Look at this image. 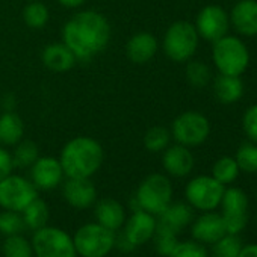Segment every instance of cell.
I'll return each instance as SVG.
<instances>
[{"instance_id": "obj_6", "label": "cell", "mask_w": 257, "mask_h": 257, "mask_svg": "<svg viewBox=\"0 0 257 257\" xmlns=\"http://www.w3.org/2000/svg\"><path fill=\"white\" fill-rule=\"evenodd\" d=\"M170 132L174 143L195 149L207 141L210 135V121L198 110H185L173 119Z\"/></svg>"}, {"instance_id": "obj_41", "label": "cell", "mask_w": 257, "mask_h": 257, "mask_svg": "<svg viewBox=\"0 0 257 257\" xmlns=\"http://www.w3.org/2000/svg\"><path fill=\"white\" fill-rule=\"evenodd\" d=\"M56 2L67 10H79L86 4V0H56Z\"/></svg>"}, {"instance_id": "obj_39", "label": "cell", "mask_w": 257, "mask_h": 257, "mask_svg": "<svg viewBox=\"0 0 257 257\" xmlns=\"http://www.w3.org/2000/svg\"><path fill=\"white\" fill-rule=\"evenodd\" d=\"M118 249L119 252H122V254H128V252H132L137 246L128 240L122 233H116V236H115V245H113V249Z\"/></svg>"}, {"instance_id": "obj_13", "label": "cell", "mask_w": 257, "mask_h": 257, "mask_svg": "<svg viewBox=\"0 0 257 257\" xmlns=\"http://www.w3.org/2000/svg\"><path fill=\"white\" fill-rule=\"evenodd\" d=\"M29 179L38 191H53L62 185L65 174L62 165L55 156H40L29 168Z\"/></svg>"}, {"instance_id": "obj_2", "label": "cell", "mask_w": 257, "mask_h": 257, "mask_svg": "<svg viewBox=\"0 0 257 257\" xmlns=\"http://www.w3.org/2000/svg\"><path fill=\"white\" fill-rule=\"evenodd\" d=\"M58 159L65 177L91 179L100 171L104 162V150L95 138L80 135L62 146Z\"/></svg>"}, {"instance_id": "obj_22", "label": "cell", "mask_w": 257, "mask_h": 257, "mask_svg": "<svg viewBox=\"0 0 257 257\" xmlns=\"http://www.w3.org/2000/svg\"><path fill=\"white\" fill-rule=\"evenodd\" d=\"M158 218V225L165 227L177 234L183 231L194 221V209L183 201L171 203Z\"/></svg>"}, {"instance_id": "obj_18", "label": "cell", "mask_w": 257, "mask_h": 257, "mask_svg": "<svg viewBox=\"0 0 257 257\" xmlns=\"http://www.w3.org/2000/svg\"><path fill=\"white\" fill-rule=\"evenodd\" d=\"M224 234H225V227H224L222 216L215 210L203 212L191 222L192 239L203 245H212Z\"/></svg>"}, {"instance_id": "obj_8", "label": "cell", "mask_w": 257, "mask_h": 257, "mask_svg": "<svg viewBox=\"0 0 257 257\" xmlns=\"http://www.w3.org/2000/svg\"><path fill=\"white\" fill-rule=\"evenodd\" d=\"M31 243L34 257H77L73 236L59 227L46 225L35 230Z\"/></svg>"}, {"instance_id": "obj_27", "label": "cell", "mask_w": 257, "mask_h": 257, "mask_svg": "<svg viewBox=\"0 0 257 257\" xmlns=\"http://www.w3.org/2000/svg\"><path fill=\"white\" fill-rule=\"evenodd\" d=\"M11 155H13L14 167L19 170H29L35 164V161L41 156L38 144L31 140H22L19 144H16Z\"/></svg>"}, {"instance_id": "obj_45", "label": "cell", "mask_w": 257, "mask_h": 257, "mask_svg": "<svg viewBox=\"0 0 257 257\" xmlns=\"http://www.w3.org/2000/svg\"><path fill=\"white\" fill-rule=\"evenodd\" d=\"M0 146H2V143H0Z\"/></svg>"}, {"instance_id": "obj_4", "label": "cell", "mask_w": 257, "mask_h": 257, "mask_svg": "<svg viewBox=\"0 0 257 257\" xmlns=\"http://www.w3.org/2000/svg\"><path fill=\"white\" fill-rule=\"evenodd\" d=\"M200 37L194 23L188 20H177L171 23L162 37V52L176 64H186L198 50Z\"/></svg>"}, {"instance_id": "obj_40", "label": "cell", "mask_w": 257, "mask_h": 257, "mask_svg": "<svg viewBox=\"0 0 257 257\" xmlns=\"http://www.w3.org/2000/svg\"><path fill=\"white\" fill-rule=\"evenodd\" d=\"M0 104H2L4 110H16V104H17L16 95H14V94H7V95H4V98L0 100Z\"/></svg>"}, {"instance_id": "obj_5", "label": "cell", "mask_w": 257, "mask_h": 257, "mask_svg": "<svg viewBox=\"0 0 257 257\" xmlns=\"http://www.w3.org/2000/svg\"><path fill=\"white\" fill-rule=\"evenodd\" d=\"M212 61L219 74L242 76L249 67L251 56L240 38L225 35L212 44Z\"/></svg>"}, {"instance_id": "obj_29", "label": "cell", "mask_w": 257, "mask_h": 257, "mask_svg": "<svg viewBox=\"0 0 257 257\" xmlns=\"http://www.w3.org/2000/svg\"><path fill=\"white\" fill-rule=\"evenodd\" d=\"M173 141L171 132L168 127L164 125H153L147 128V132L144 134L143 144L147 152L150 153H162Z\"/></svg>"}, {"instance_id": "obj_33", "label": "cell", "mask_w": 257, "mask_h": 257, "mask_svg": "<svg viewBox=\"0 0 257 257\" xmlns=\"http://www.w3.org/2000/svg\"><path fill=\"white\" fill-rule=\"evenodd\" d=\"M234 159H236L240 171L248 173V174L257 173V144H254L251 141L243 143L236 150Z\"/></svg>"}, {"instance_id": "obj_7", "label": "cell", "mask_w": 257, "mask_h": 257, "mask_svg": "<svg viewBox=\"0 0 257 257\" xmlns=\"http://www.w3.org/2000/svg\"><path fill=\"white\" fill-rule=\"evenodd\" d=\"M115 236V231L94 221L80 225L73 236V242L80 257H106L113 249Z\"/></svg>"}, {"instance_id": "obj_17", "label": "cell", "mask_w": 257, "mask_h": 257, "mask_svg": "<svg viewBox=\"0 0 257 257\" xmlns=\"http://www.w3.org/2000/svg\"><path fill=\"white\" fill-rule=\"evenodd\" d=\"M159 52V40L155 34L141 31L134 34L125 43V56L135 65L150 62Z\"/></svg>"}, {"instance_id": "obj_3", "label": "cell", "mask_w": 257, "mask_h": 257, "mask_svg": "<svg viewBox=\"0 0 257 257\" xmlns=\"http://www.w3.org/2000/svg\"><path fill=\"white\" fill-rule=\"evenodd\" d=\"M173 183L167 174L152 173L138 185L131 200L132 210L143 209L155 216L161 215L173 203Z\"/></svg>"}, {"instance_id": "obj_36", "label": "cell", "mask_w": 257, "mask_h": 257, "mask_svg": "<svg viewBox=\"0 0 257 257\" xmlns=\"http://www.w3.org/2000/svg\"><path fill=\"white\" fill-rule=\"evenodd\" d=\"M170 257H209V251L206 245L191 239V240H179L171 251Z\"/></svg>"}, {"instance_id": "obj_42", "label": "cell", "mask_w": 257, "mask_h": 257, "mask_svg": "<svg viewBox=\"0 0 257 257\" xmlns=\"http://www.w3.org/2000/svg\"><path fill=\"white\" fill-rule=\"evenodd\" d=\"M237 257H257V243L242 245V249Z\"/></svg>"}, {"instance_id": "obj_24", "label": "cell", "mask_w": 257, "mask_h": 257, "mask_svg": "<svg viewBox=\"0 0 257 257\" xmlns=\"http://www.w3.org/2000/svg\"><path fill=\"white\" fill-rule=\"evenodd\" d=\"M243 82L240 76L218 74L213 80V94L222 104H233L243 95Z\"/></svg>"}, {"instance_id": "obj_19", "label": "cell", "mask_w": 257, "mask_h": 257, "mask_svg": "<svg viewBox=\"0 0 257 257\" xmlns=\"http://www.w3.org/2000/svg\"><path fill=\"white\" fill-rule=\"evenodd\" d=\"M230 28L240 37L257 35V0H239L228 13Z\"/></svg>"}, {"instance_id": "obj_11", "label": "cell", "mask_w": 257, "mask_h": 257, "mask_svg": "<svg viewBox=\"0 0 257 257\" xmlns=\"http://www.w3.org/2000/svg\"><path fill=\"white\" fill-rule=\"evenodd\" d=\"M248 195L237 186L225 188L221 200V216L224 221L225 233L240 234L248 224Z\"/></svg>"}, {"instance_id": "obj_10", "label": "cell", "mask_w": 257, "mask_h": 257, "mask_svg": "<svg viewBox=\"0 0 257 257\" xmlns=\"http://www.w3.org/2000/svg\"><path fill=\"white\" fill-rule=\"evenodd\" d=\"M38 192L29 177L13 173L0 180V207L2 210L22 212L29 203L40 197Z\"/></svg>"}, {"instance_id": "obj_34", "label": "cell", "mask_w": 257, "mask_h": 257, "mask_svg": "<svg viewBox=\"0 0 257 257\" xmlns=\"http://www.w3.org/2000/svg\"><path fill=\"white\" fill-rule=\"evenodd\" d=\"M177 236H179L177 233L156 224V231H155L153 239H152L155 242L156 252L162 257H170L171 251L174 249L176 243L179 242Z\"/></svg>"}, {"instance_id": "obj_32", "label": "cell", "mask_w": 257, "mask_h": 257, "mask_svg": "<svg viewBox=\"0 0 257 257\" xmlns=\"http://www.w3.org/2000/svg\"><path fill=\"white\" fill-rule=\"evenodd\" d=\"M242 240L239 234L225 233L215 243H212V255L213 257H237L242 249Z\"/></svg>"}, {"instance_id": "obj_44", "label": "cell", "mask_w": 257, "mask_h": 257, "mask_svg": "<svg viewBox=\"0 0 257 257\" xmlns=\"http://www.w3.org/2000/svg\"><path fill=\"white\" fill-rule=\"evenodd\" d=\"M255 201H257V197H255Z\"/></svg>"}, {"instance_id": "obj_1", "label": "cell", "mask_w": 257, "mask_h": 257, "mask_svg": "<svg viewBox=\"0 0 257 257\" xmlns=\"http://www.w3.org/2000/svg\"><path fill=\"white\" fill-rule=\"evenodd\" d=\"M61 35L62 43L73 52L77 62H89L107 49L112 28L101 13L82 10L65 22Z\"/></svg>"}, {"instance_id": "obj_25", "label": "cell", "mask_w": 257, "mask_h": 257, "mask_svg": "<svg viewBox=\"0 0 257 257\" xmlns=\"http://www.w3.org/2000/svg\"><path fill=\"white\" fill-rule=\"evenodd\" d=\"M20 213L23 216L26 230L35 231V230H40V228L49 225L50 209H49V204L40 197H37L32 203H29Z\"/></svg>"}, {"instance_id": "obj_35", "label": "cell", "mask_w": 257, "mask_h": 257, "mask_svg": "<svg viewBox=\"0 0 257 257\" xmlns=\"http://www.w3.org/2000/svg\"><path fill=\"white\" fill-rule=\"evenodd\" d=\"M26 231V225L20 212L14 210H2L0 212V233L5 236L23 234Z\"/></svg>"}, {"instance_id": "obj_9", "label": "cell", "mask_w": 257, "mask_h": 257, "mask_svg": "<svg viewBox=\"0 0 257 257\" xmlns=\"http://www.w3.org/2000/svg\"><path fill=\"white\" fill-rule=\"evenodd\" d=\"M225 186L212 176H195L185 186V200L194 209L200 212L216 210L221 204Z\"/></svg>"}, {"instance_id": "obj_16", "label": "cell", "mask_w": 257, "mask_h": 257, "mask_svg": "<svg viewBox=\"0 0 257 257\" xmlns=\"http://www.w3.org/2000/svg\"><path fill=\"white\" fill-rule=\"evenodd\" d=\"M62 197L68 206L77 210L89 209L98 200L97 188L91 179H70L65 177L62 182Z\"/></svg>"}, {"instance_id": "obj_12", "label": "cell", "mask_w": 257, "mask_h": 257, "mask_svg": "<svg viewBox=\"0 0 257 257\" xmlns=\"http://www.w3.org/2000/svg\"><path fill=\"white\" fill-rule=\"evenodd\" d=\"M194 26L198 32L200 40L213 44L215 41L228 35L230 16L219 5H206L198 11Z\"/></svg>"}, {"instance_id": "obj_31", "label": "cell", "mask_w": 257, "mask_h": 257, "mask_svg": "<svg viewBox=\"0 0 257 257\" xmlns=\"http://www.w3.org/2000/svg\"><path fill=\"white\" fill-rule=\"evenodd\" d=\"M0 249L4 257H34L32 243L23 234L5 236Z\"/></svg>"}, {"instance_id": "obj_30", "label": "cell", "mask_w": 257, "mask_h": 257, "mask_svg": "<svg viewBox=\"0 0 257 257\" xmlns=\"http://www.w3.org/2000/svg\"><path fill=\"white\" fill-rule=\"evenodd\" d=\"M239 167L234 158L231 156H222L219 159H216V162L212 167V177L216 179L219 183H222L224 186L231 185L237 177H239Z\"/></svg>"}, {"instance_id": "obj_38", "label": "cell", "mask_w": 257, "mask_h": 257, "mask_svg": "<svg viewBox=\"0 0 257 257\" xmlns=\"http://www.w3.org/2000/svg\"><path fill=\"white\" fill-rule=\"evenodd\" d=\"M14 170H16V167H14L11 152L0 146V180H4L5 177L13 174Z\"/></svg>"}, {"instance_id": "obj_14", "label": "cell", "mask_w": 257, "mask_h": 257, "mask_svg": "<svg viewBox=\"0 0 257 257\" xmlns=\"http://www.w3.org/2000/svg\"><path fill=\"white\" fill-rule=\"evenodd\" d=\"M162 168L168 177L183 179L188 177L194 167H195V158L189 147H185L182 144H170L162 152Z\"/></svg>"}, {"instance_id": "obj_28", "label": "cell", "mask_w": 257, "mask_h": 257, "mask_svg": "<svg viewBox=\"0 0 257 257\" xmlns=\"http://www.w3.org/2000/svg\"><path fill=\"white\" fill-rule=\"evenodd\" d=\"M185 77L186 82L197 89L207 86L212 82V70L210 67L200 59H189L185 67Z\"/></svg>"}, {"instance_id": "obj_43", "label": "cell", "mask_w": 257, "mask_h": 257, "mask_svg": "<svg viewBox=\"0 0 257 257\" xmlns=\"http://www.w3.org/2000/svg\"><path fill=\"white\" fill-rule=\"evenodd\" d=\"M26 2H32V0H26Z\"/></svg>"}, {"instance_id": "obj_37", "label": "cell", "mask_w": 257, "mask_h": 257, "mask_svg": "<svg viewBox=\"0 0 257 257\" xmlns=\"http://www.w3.org/2000/svg\"><path fill=\"white\" fill-rule=\"evenodd\" d=\"M242 128L248 141L257 144V103L245 109L242 116Z\"/></svg>"}, {"instance_id": "obj_23", "label": "cell", "mask_w": 257, "mask_h": 257, "mask_svg": "<svg viewBox=\"0 0 257 257\" xmlns=\"http://www.w3.org/2000/svg\"><path fill=\"white\" fill-rule=\"evenodd\" d=\"M25 121L16 110H4L0 113V143L2 146L14 147L25 140Z\"/></svg>"}, {"instance_id": "obj_20", "label": "cell", "mask_w": 257, "mask_h": 257, "mask_svg": "<svg viewBox=\"0 0 257 257\" xmlns=\"http://www.w3.org/2000/svg\"><path fill=\"white\" fill-rule=\"evenodd\" d=\"M94 218L95 222L116 233L122 228L127 213H125V207L118 200L106 197L95 201Z\"/></svg>"}, {"instance_id": "obj_21", "label": "cell", "mask_w": 257, "mask_h": 257, "mask_svg": "<svg viewBox=\"0 0 257 257\" xmlns=\"http://www.w3.org/2000/svg\"><path fill=\"white\" fill-rule=\"evenodd\" d=\"M41 62L47 70L53 73H67L76 67L77 59L73 55V52L62 41H59L47 44L43 49Z\"/></svg>"}, {"instance_id": "obj_26", "label": "cell", "mask_w": 257, "mask_h": 257, "mask_svg": "<svg viewBox=\"0 0 257 257\" xmlns=\"http://www.w3.org/2000/svg\"><path fill=\"white\" fill-rule=\"evenodd\" d=\"M22 17L29 29L41 31L50 22V10L41 0H32V2H28L25 5L22 11Z\"/></svg>"}, {"instance_id": "obj_15", "label": "cell", "mask_w": 257, "mask_h": 257, "mask_svg": "<svg viewBox=\"0 0 257 257\" xmlns=\"http://www.w3.org/2000/svg\"><path fill=\"white\" fill-rule=\"evenodd\" d=\"M158 218L143 209L132 210L131 216L125 218L122 225V234L131 240L135 246L144 245L153 239L156 231Z\"/></svg>"}]
</instances>
